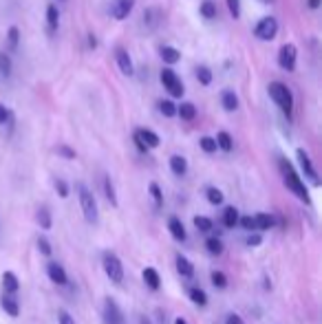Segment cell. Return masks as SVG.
Listing matches in <instances>:
<instances>
[{"label":"cell","mask_w":322,"mask_h":324,"mask_svg":"<svg viewBox=\"0 0 322 324\" xmlns=\"http://www.w3.org/2000/svg\"><path fill=\"white\" fill-rule=\"evenodd\" d=\"M278 166H280L282 179H285V186L289 188L291 192L296 194V197L300 199V201H304V203H311V199H309V190H307V186L302 183V179L298 177V172L293 170V166H291L287 159H280Z\"/></svg>","instance_id":"cell-1"},{"label":"cell","mask_w":322,"mask_h":324,"mask_svg":"<svg viewBox=\"0 0 322 324\" xmlns=\"http://www.w3.org/2000/svg\"><path fill=\"white\" fill-rule=\"evenodd\" d=\"M75 190H77V199H80V208H82V214H84L86 223L97 225L99 212H97V201H95V197H93V192L84 186V183H77Z\"/></svg>","instance_id":"cell-2"},{"label":"cell","mask_w":322,"mask_h":324,"mask_svg":"<svg viewBox=\"0 0 322 324\" xmlns=\"http://www.w3.org/2000/svg\"><path fill=\"white\" fill-rule=\"evenodd\" d=\"M269 97L274 99L276 104H278V108L285 113L287 117H291V110H293V95L291 91L287 88V84H282V82H271L269 84Z\"/></svg>","instance_id":"cell-3"},{"label":"cell","mask_w":322,"mask_h":324,"mask_svg":"<svg viewBox=\"0 0 322 324\" xmlns=\"http://www.w3.org/2000/svg\"><path fill=\"white\" fill-rule=\"evenodd\" d=\"M102 265H104L106 276L115 284H119L121 280H124V265H121V260L117 258V254H110V251H106V254H104V258H102Z\"/></svg>","instance_id":"cell-4"},{"label":"cell","mask_w":322,"mask_h":324,"mask_svg":"<svg viewBox=\"0 0 322 324\" xmlns=\"http://www.w3.org/2000/svg\"><path fill=\"white\" fill-rule=\"evenodd\" d=\"M161 84H164V88L168 91L172 97H183V84L179 80V75L175 73L172 69H164L161 71Z\"/></svg>","instance_id":"cell-5"},{"label":"cell","mask_w":322,"mask_h":324,"mask_svg":"<svg viewBox=\"0 0 322 324\" xmlns=\"http://www.w3.org/2000/svg\"><path fill=\"white\" fill-rule=\"evenodd\" d=\"M276 33H278V22H276V18H271V16L258 20V25L254 27V36L258 40H274Z\"/></svg>","instance_id":"cell-6"},{"label":"cell","mask_w":322,"mask_h":324,"mask_svg":"<svg viewBox=\"0 0 322 324\" xmlns=\"http://www.w3.org/2000/svg\"><path fill=\"white\" fill-rule=\"evenodd\" d=\"M102 317H104V324H126V320H124V313H121L119 304L115 302L113 298H106V300H104V311H102Z\"/></svg>","instance_id":"cell-7"},{"label":"cell","mask_w":322,"mask_h":324,"mask_svg":"<svg viewBox=\"0 0 322 324\" xmlns=\"http://www.w3.org/2000/svg\"><path fill=\"white\" fill-rule=\"evenodd\" d=\"M296 58H298V49L293 44H282L278 51V64L285 71H293L296 69Z\"/></svg>","instance_id":"cell-8"},{"label":"cell","mask_w":322,"mask_h":324,"mask_svg":"<svg viewBox=\"0 0 322 324\" xmlns=\"http://www.w3.org/2000/svg\"><path fill=\"white\" fill-rule=\"evenodd\" d=\"M296 157H298V164H300L302 168V172H304V177L309 179V181L313 183V186H320V179H318V172H315V168L311 164V159H309V154L304 152V150H296Z\"/></svg>","instance_id":"cell-9"},{"label":"cell","mask_w":322,"mask_h":324,"mask_svg":"<svg viewBox=\"0 0 322 324\" xmlns=\"http://www.w3.org/2000/svg\"><path fill=\"white\" fill-rule=\"evenodd\" d=\"M135 3L137 0H115L113 7H110V16L115 20H126L130 16V11L135 9Z\"/></svg>","instance_id":"cell-10"},{"label":"cell","mask_w":322,"mask_h":324,"mask_svg":"<svg viewBox=\"0 0 322 324\" xmlns=\"http://www.w3.org/2000/svg\"><path fill=\"white\" fill-rule=\"evenodd\" d=\"M0 306H3L5 313L11 315V317H18L20 315V304H18V295H16V293L5 291L3 295H0Z\"/></svg>","instance_id":"cell-11"},{"label":"cell","mask_w":322,"mask_h":324,"mask_svg":"<svg viewBox=\"0 0 322 324\" xmlns=\"http://www.w3.org/2000/svg\"><path fill=\"white\" fill-rule=\"evenodd\" d=\"M161 20H164V16H161V9L157 7H148L143 11V25H146L148 31H154L157 27L161 25Z\"/></svg>","instance_id":"cell-12"},{"label":"cell","mask_w":322,"mask_h":324,"mask_svg":"<svg viewBox=\"0 0 322 324\" xmlns=\"http://www.w3.org/2000/svg\"><path fill=\"white\" fill-rule=\"evenodd\" d=\"M47 273H49V278H51V282L55 284H66L69 282V276H66V271H64V267L62 265H58V262H49V267H47Z\"/></svg>","instance_id":"cell-13"},{"label":"cell","mask_w":322,"mask_h":324,"mask_svg":"<svg viewBox=\"0 0 322 324\" xmlns=\"http://www.w3.org/2000/svg\"><path fill=\"white\" fill-rule=\"evenodd\" d=\"M115 60H117V64H119V69H121V73L124 75L135 73V66H132V60H130L128 51H124V49H115Z\"/></svg>","instance_id":"cell-14"},{"label":"cell","mask_w":322,"mask_h":324,"mask_svg":"<svg viewBox=\"0 0 322 324\" xmlns=\"http://www.w3.org/2000/svg\"><path fill=\"white\" fill-rule=\"evenodd\" d=\"M141 278H143V282H146L148 289H152V291H159L161 278H159V271L154 269V267H146V269H143V273H141Z\"/></svg>","instance_id":"cell-15"},{"label":"cell","mask_w":322,"mask_h":324,"mask_svg":"<svg viewBox=\"0 0 322 324\" xmlns=\"http://www.w3.org/2000/svg\"><path fill=\"white\" fill-rule=\"evenodd\" d=\"M168 230H170V234H172V238L175 241H186L188 238V234H186V227H183V223L177 219V216H170L168 219Z\"/></svg>","instance_id":"cell-16"},{"label":"cell","mask_w":322,"mask_h":324,"mask_svg":"<svg viewBox=\"0 0 322 324\" xmlns=\"http://www.w3.org/2000/svg\"><path fill=\"white\" fill-rule=\"evenodd\" d=\"M137 135H139V139L143 143H146V148L150 150V148H159V143H161V139L157 132H152V130H148V128H141V130H137Z\"/></svg>","instance_id":"cell-17"},{"label":"cell","mask_w":322,"mask_h":324,"mask_svg":"<svg viewBox=\"0 0 322 324\" xmlns=\"http://www.w3.org/2000/svg\"><path fill=\"white\" fill-rule=\"evenodd\" d=\"M3 289L5 291H9V293H18L20 280H18V276H16L14 271H5L3 273Z\"/></svg>","instance_id":"cell-18"},{"label":"cell","mask_w":322,"mask_h":324,"mask_svg":"<svg viewBox=\"0 0 322 324\" xmlns=\"http://www.w3.org/2000/svg\"><path fill=\"white\" fill-rule=\"evenodd\" d=\"M175 265H177V271H179L183 278H192V276H194V265L186 258V256H181V254L177 256Z\"/></svg>","instance_id":"cell-19"},{"label":"cell","mask_w":322,"mask_h":324,"mask_svg":"<svg viewBox=\"0 0 322 324\" xmlns=\"http://www.w3.org/2000/svg\"><path fill=\"white\" fill-rule=\"evenodd\" d=\"M170 170L175 172L177 177H183L188 172V161L186 157H181V154H175V157H170Z\"/></svg>","instance_id":"cell-20"},{"label":"cell","mask_w":322,"mask_h":324,"mask_svg":"<svg viewBox=\"0 0 322 324\" xmlns=\"http://www.w3.org/2000/svg\"><path fill=\"white\" fill-rule=\"evenodd\" d=\"M58 25H60L58 7H55V5H49V7H47V27H49V33L58 31Z\"/></svg>","instance_id":"cell-21"},{"label":"cell","mask_w":322,"mask_h":324,"mask_svg":"<svg viewBox=\"0 0 322 324\" xmlns=\"http://www.w3.org/2000/svg\"><path fill=\"white\" fill-rule=\"evenodd\" d=\"M177 115L186 121H192L194 117H197V106L190 104V102H183L181 106H177Z\"/></svg>","instance_id":"cell-22"},{"label":"cell","mask_w":322,"mask_h":324,"mask_svg":"<svg viewBox=\"0 0 322 324\" xmlns=\"http://www.w3.org/2000/svg\"><path fill=\"white\" fill-rule=\"evenodd\" d=\"M254 223H256V230H271V227L276 225V221H274V216L271 214H265V212H260V214L254 216Z\"/></svg>","instance_id":"cell-23"},{"label":"cell","mask_w":322,"mask_h":324,"mask_svg":"<svg viewBox=\"0 0 322 324\" xmlns=\"http://www.w3.org/2000/svg\"><path fill=\"white\" fill-rule=\"evenodd\" d=\"M161 60H164L166 64H177L181 60V53L177 51L175 47H161Z\"/></svg>","instance_id":"cell-24"},{"label":"cell","mask_w":322,"mask_h":324,"mask_svg":"<svg viewBox=\"0 0 322 324\" xmlns=\"http://www.w3.org/2000/svg\"><path fill=\"white\" fill-rule=\"evenodd\" d=\"M221 102H223V108L227 110V113H232V110L238 108V97L234 91H223V95H221Z\"/></svg>","instance_id":"cell-25"},{"label":"cell","mask_w":322,"mask_h":324,"mask_svg":"<svg viewBox=\"0 0 322 324\" xmlns=\"http://www.w3.org/2000/svg\"><path fill=\"white\" fill-rule=\"evenodd\" d=\"M216 146H219L221 150H225V152H230V150L234 148V139H232L230 132L221 130L219 135H216Z\"/></svg>","instance_id":"cell-26"},{"label":"cell","mask_w":322,"mask_h":324,"mask_svg":"<svg viewBox=\"0 0 322 324\" xmlns=\"http://www.w3.org/2000/svg\"><path fill=\"white\" fill-rule=\"evenodd\" d=\"M199 11H201V16L205 20H214L216 14H219V11H216V3H212V0H203Z\"/></svg>","instance_id":"cell-27"},{"label":"cell","mask_w":322,"mask_h":324,"mask_svg":"<svg viewBox=\"0 0 322 324\" xmlns=\"http://www.w3.org/2000/svg\"><path fill=\"white\" fill-rule=\"evenodd\" d=\"M223 223H225V227H236L238 225V210L234 208V205L225 208V212H223Z\"/></svg>","instance_id":"cell-28"},{"label":"cell","mask_w":322,"mask_h":324,"mask_svg":"<svg viewBox=\"0 0 322 324\" xmlns=\"http://www.w3.org/2000/svg\"><path fill=\"white\" fill-rule=\"evenodd\" d=\"M205 249H208L212 256H221L223 254V243H221V238L210 236V238H205Z\"/></svg>","instance_id":"cell-29"},{"label":"cell","mask_w":322,"mask_h":324,"mask_svg":"<svg viewBox=\"0 0 322 324\" xmlns=\"http://www.w3.org/2000/svg\"><path fill=\"white\" fill-rule=\"evenodd\" d=\"M38 223L42 225V230H51L53 221H51V212H49L47 205H42V208L38 210Z\"/></svg>","instance_id":"cell-30"},{"label":"cell","mask_w":322,"mask_h":324,"mask_svg":"<svg viewBox=\"0 0 322 324\" xmlns=\"http://www.w3.org/2000/svg\"><path fill=\"white\" fill-rule=\"evenodd\" d=\"M104 194H106V199L110 201V205H113V208H117V194H115V188H113L110 177H104Z\"/></svg>","instance_id":"cell-31"},{"label":"cell","mask_w":322,"mask_h":324,"mask_svg":"<svg viewBox=\"0 0 322 324\" xmlns=\"http://www.w3.org/2000/svg\"><path fill=\"white\" fill-rule=\"evenodd\" d=\"M11 69H14V64H11V58L5 51H0V75L9 77L11 75Z\"/></svg>","instance_id":"cell-32"},{"label":"cell","mask_w":322,"mask_h":324,"mask_svg":"<svg viewBox=\"0 0 322 324\" xmlns=\"http://www.w3.org/2000/svg\"><path fill=\"white\" fill-rule=\"evenodd\" d=\"M197 80H199V84H203V86H210V84H212V71H210L208 66H199Z\"/></svg>","instance_id":"cell-33"},{"label":"cell","mask_w":322,"mask_h":324,"mask_svg":"<svg viewBox=\"0 0 322 324\" xmlns=\"http://www.w3.org/2000/svg\"><path fill=\"white\" fill-rule=\"evenodd\" d=\"M190 300L194 304H199V306L208 304V295H205V291H203V289H197V287L190 289Z\"/></svg>","instance_id":"cell-34"},{"label":"cell","mask_w":322,"mask_h":324,"mask_svg":"<svg viewBox=\"0 0 322 324\" xmlns=\"http://www.w3.org/2000/svg\"><path fill=\"white\" fill-rule=\"evenodd\" d=\"M205 197H208V201L212 205H221V203H223V192H221L219 188H208V190H205Z\"/></svg>","instance_id":"cell-35"},{"label":"cell","mask_w":322,"mask_h":324,"mask_svg":"<svg viewBox=\"0 0 322 324\" xmlns=\"http://www.w3.org/2000/svg\"><path fill=\"white\" fill-rule=\"evenodd\" d=\"M199 146H201V150H203V152H208V154H212V152L219 150V146H216V139H212V137H201Z\"/></svg>","instance_id":"cell-36"},{"label":"cell","mask_w":322,"mask_h":324,"mask_svg":"<svg viewBox=\"0 0 322 324\" xmlns=\"http://www.w3.org/2000/svg\"><path fill=\"white\" fill-rule=\"evenodd\" d=\"M194 227H197L199 232H210L212 230V221H210L208 216H194Z\"/></svg>","instance_id":"cell-37"},{"label":"cell","mask_w":322,"mask_h":324,"mask_svg":"<svg viewBox=\"0 0 322 324\" xmlns=\"http://www.w3.org/2000/svg\"><path fill=\"white\" fill-rule=\"evenodd\" d=\"M159 110H161V115H166V117H175L177 115V106L170 102V99H164V102H159Z\"/></svg>","instance_id":"cell-38"},{"label":"cell","mask_w":322,"mask_h":324,"mask_svg":"<svg viewBox=\"0 0 322 324\" xmlns=\"http://www.w3.org/2000/svg\"><path fill=\"white\" fill-rule=\"evenodd\" d=\"M148 190H150V197L154 201V205H157V208H161V205H164V194H161V188L157 186V183H150V186H148Z\"/></svg>","instance_id":"cell-39"},{"label":"cell","mask_w":322,"mask_h":324,"mask_svg":"<svg viewBox=\"0 0 322 324\" xmlns=\"http://www.w3.org/2000/svg\"><path fill=\"white\" fill-rule=\"evenodd\" d=\"M7 40H9V47H11V51H16V49H18V40H20V31H18V27H9Z\"/></svg>","instance_id":"cell-40"},{"label":"cell","mask_w":322,"mask_h":324,"mask_svg":"<svg viewBox=\"0 0 322 324\" xmlns=\"http://www.w3.org/2000/svg\"><path fill=\"white\" fill-rule=\"evenodd\" d=\"M212 284L216 289H225L227 287V278L223 271H212Z\"/></svg>","instance_id":"cell-41"},{"label":"cell","mask_w":322,"mask_h":324,"mask_svg":"<svg viewBox=\"0 0 322 324\" xmlns=\"http://www.w3.org/2000/svg\"><path fill=\"white\" fill-rule=\"evenodd\" d=\"M55 152H58L60 157H64V159H75V157H77L75 150H73V148H69V146H64V143H62V146L55 148Z\"/></svg>","instance_id":"cell-42"},{"label":"cell","mask_w":322,"mask_h":324,"mask_svg":"<svg viewBox=\"0 0 322 324\" xmlns=\"http://www.w3.org/2000/svg\"><path fill=\"white\" fill-rule=\"evenodd\" d=\"M38 249H40L42 256H51V243H49L47 236H40V238H38Z\"/></svg>","instance_id":"cell-43"},{"label":"cell","mask_w":322,"mask_h":324,"mask_svg":"<svg viewBox=\"0 0 322 324\" xmlns=\"http://www.w3.org/2000/svg\"><path fill=\"white\" fill-rule=\"evenodd\" d=\"M227 9L234 16V20L241 18V0H227Z\"/></svg>","instance_id":"cell-44"},{"label":"cell","mask_w":322,"mask_h":324,"mask_svg":"<svg viewBox=\"0 0 322 324\" xmlns=\"http://www.w3.org/2000/svg\"><path fill=\"white\" fill-rule=\"evenodd\" d=\"M238 225L245 227V230H256V223H254V216H238Z\"/></svg>","instance_id":"cell-45"},{"label":"cell","mask_w":322,"mask_h":324,"mask_svg":"<svg viewBox=\"0 0 322 324\" xmlns=\"http://www.w3.org/2000/svg\"><path fill=\"white\" fill-rule=\"evenodd\" d=\"M55 192H58L62 199L69 197V186H66V183L62 181V179H55Z\"/></svg>","instance_id":"cell-46"},{"label":"cell","mask_w":322,"mask_h":324,"mask_svg":"<svg viewBox=\"0 0 322 324\" xmlns=\"http://www.w3.org/2000/svg\"><path fill=\"white\" fill-rule=\"evenodd\" d=\"M58 324H75L69 311H58Z\"/></svg>","instance_id":"cell-47"},{"label":"cell","mask_w":322,"mask_h":324,"mask_svg":"<svg viewBox=\"0 0 322 324\" xmlns=\"http://www.w3.org/2000/svg\"><path fill=\"white\" fill-rule=\"evenodd\" d=\"M9 117H11V113H9V108L5 104H0V126L5 124V121H9Z\"/></svg>","instance_id":"cell-48"},{"label":"cell","mask_w":322,"mask_h":324,"mask_svg":"<svg viewBox=\"0 0 322 324\" xmlns=\"http://www.w3.org/2000/svg\"><path fill=\"white\" fill-rule=\"evenodd\" d=\"M260 243H263V238H260V234H252V236L247 238V245H249V247H258Z\"/></svg>","instance_id":"cell-49"},{"label":"cell","mask_w":322,"mask_h":324,"mask_svg":"<svg viewBox=\"0 0 322 324\" xmlns=\"http://www.w3.org/2000/svg\"><path fill=\"white\" fill-rule=\"evenodd\" d=\"M225 324H245V322H243V317H241V315L230 313V315L225 317Z\"/></svg>","instance_id":"cell-50"},{"label":"cell","mask_w":322,"mask_h":324,"mask_svg":"<svg viewBox=\"0 0 322 324\" xmlns=\"http://www.w3.org/2000/svg\"><path fill=\"white\" fill-rule=\"evenodd\" d=\"M132 139H135V143H137V148H139V152H148L146 143L141 141V139H139V135H137V132H135V137H132Z\"/></svg>","instance_id":"cell-51"},{"label":"cell","mask_w":322,"mask_h":324,"mask_svg":"<svg viewBox=\"0 0 322 324\" xmlns=\"http://www.w3.org/2000/svg\"><path fill=\"white\" fill-rule=\"evenodd\" d=\"M320 3H322V0H307V5H309L311 9H318V7H320Z\"/></svg>","instance_id":"cell-52"},{"label":"cell","mask_w":322,"mask_h":324,"mask_svg":"<svg viewBox=\"0 0 322 324\" xmlns=\"http://www.w3.org/2000/svg\"><path fill=\"white\" fill-rule=\"evenodd\" d=\"M88 47H91V49H95V47H97V40H95V36H88Z\"/></svg>","instance_id":"cell-53"},{"label":"cell","mask_w":322,"mask_h":324,"mask_svg":"<svg viewBox=\"0 0 322 324\" xmlns=\"http://www.w3.org/2000/svg\"><path fill=\"white\" fill-rule=\"evenodd\" d=\"M175 324H188V320H186V317H177Z\"/></svg>","instance_id":"cell-54"},{"label":"cell","mask_w":322,"mask_h":324,"mask_svg":"<svg viewBox=\"0 0 322 324\" xmlns=\"http://www.w3.org/2000/svg\"><path fill=\"white\" fill-rule=\"evenodd\" d=\"M139 324H150V320H148L146 315H141V317H139Z\"/></svg>","instance_id":"cell-55"},{"label":"cell","mask_w":322,"mask_h":324,"mask_svg":"<svg viewBox=\"0 0 322 324\" xmlns=\"http://www.w3.org/2000/svg\"><path fill=\"white\" fill-rule=\"evenodd\" d=\"M260 3H274V0H260Z\"/></svg>","instance_id":"cell-56"},{"label":"cell","mask_w":322,"mask_h":324,"mask_svg":"<svg viewBox=\"0 0 322 324\" xmlns=\"http://www.w3.org/2000/svg\"><path fill=\"white\" fill-rule=\"evenodd\" d=\"M60 3H64V0H60Z\"/></svg>","instance_id":"cell-57"}]
</instances>
